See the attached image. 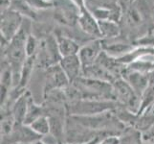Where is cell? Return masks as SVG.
Returning <instances> with one entry per match:
<instances>
[{"mask_svg": "<svg viewBox=\"0 0 154 144\" xmlns=\"http://www.w3.org/2000/svg\"><path fill=\"white\" fill-rule=\"evenodd\" d=\"M26 54L27 57H32L36 55L38 50V40L35 39V37L33 35H29L27 41H26Z\"/></svg>", "mask_w": 154, "mask_h": 144, "instance_id": "cell-22", "label": "cell"}, {"mask_svg": "<svg viewBox=\"0 0 154 144\" xmlns=\"http://www.w3.org/2000/svg\"><path fill=\"white\" fill-rule=\"evenodd\" d=\"M41 137L29 125L17 124L9 135L1 136V144L38 143L41 140Z\"/></svg>", "mask_w": 154, "mask_h": 144, "instance_id": "cell-6", "label": "cell"}, {"mask_svg": "<svg viewBox=\"0 0 154 144\" xmlns=\"http://www.w3.org/2000/svg\"><path fill=\"white\" fill-rule=\"evenodd\" d=\"M103 52V40L96 39L79 48L78 56L82 62V70L93 66L97 62L100 55Z\"/></svg>", "mask_w": 154, "mask_h": 144, "instance_id": "cell-8", "label": "cell"}, {"mask_svg": "<svg viewBox=\"0 0 154 144\" xmlns=\"http://www.w3.org/2000/svg\"><path fill=\"white\" fill-rule=\"evenodd\" d=\"M31 97L32 96L30 92L25 91L13 105L11 113L14 115L15 123L17 124H24L25 116H26V114H27L28 105H29V101Z\"/></svg>", "mask_w": 154, "mask_h": 144, "instance_id": "cell-13", "label": "cell"}, {"mask_svg": "<svg viewBox=\"0 0 154 144\" xmlns=\"http://www.w3.org/2000/svg\"><path fill=\"white\" fill-rule=\"evenodd\" d=\"M46 1H50V2H52V1H53V0H46Z\"/></svg>", "mask_w": 154, "mask_h": 144, "instance_id": "cell-28", "label": "cell"}, {"mask_svg": "<svg viewBox=\"0 0 154 144\" xmlns=\"http://www.w3.org/2000/svg\"><path fill=\"white\" fill-rule=\"evenodd\" d=\"M55 37L57 42L58 50H60V53L62 58L78 55L81 47H79L77 41H75L73 39L69 38V37L65 35L60 33V32L57 33Z\"/></svg>", "mask_w": 154, "mask_h": 144, "instance_id": "cell-12", "label": "cell"}, {"mask_svg": "<svg viewBox=\"0 0 154 144\" xmlns=\"http://www.w3.org/2000/svg\"><path fill=\"white\" fill-rule=\"evenodd\" d=\"M10 9L19 13L22 17L29 18L31 19H35L36 18L35 10L30 6L26 0H12Z\"/></svg>", "mask_w": 154, "mask_h": 144, "instance_id": "cell-18", "label": "cell"}, {"mask_svg": "<svg viewBox=\"0 0 154 144\" xmlns=\"http://www.w3.org/2000/svg\"><path fill=\"white\" fill-rule=\"evenodd\" d=\"M120 103L114 100H78L66 104L67 115L87 116L103 114L121 108Z\"/></svg>", "mask_w": 154, "mask_h": 144, "instance_id": "cell-1", "label": "cell"}, {"mask_svg": "<svg viewBox=\"0 0 154 144\" xmlns=\"http://www.w3.org/2000/svg\"><path fill=\"white\" fill-rule=\"evenodd\" d=\"M55 18L62 24L73 26L78 22L81 8L73 0H53Z\"/></svg>", "mask_w": 154, "mask_h": 144, "instance_id": "cell-4", "label": "cell"}, {"mask_svg": "<svg viewBox=\"0 0 154 144\" xmlns=\"http://www.w3.org/2000/svg\"><path fill=\"white\" fill-rule=\"evenodd\" d=\"M149 74V82L146 90L141 97V105L137 115H142L146 111L153 108L154 106V71L148 73Z\"/></svg>", "mask_w": 154, "mask_h": 144, "instance_id": "cell-14", "label": "cell"}, {"mask_svg": "<svg viewBox=\"0 0 154 144\" xmlns=\"http://www.w3.org/2000/svg\"><path fill=\"white\" fill-rule=\"evenodd\" d=\"M60 65L66 74L70 84L82 76V66L78 55L63 57L60 62Z\"/></svg>", "mask_w": 154, "mask_h": 144, "instance_id": "cell-11", "label": "cell"}, {"mask_svg": "<svg viewBox=\"0 0 154 144\" xmlns=\"http://www.w3.org/2000/svg\"><path fill=\"white\" fill-rule=\"evenodd\" d=\"M35 63H36V55L32 56V57H27V59H26L23 63L22 68H21L19 84H18V86L14 88L25 90V88L27 86L28 81L31 78L32 72H33V69Z\"/></svg>", "mask_w": 154, "mask_h": 144, "instance_id": "cell-15", "label": "cell"}, {"mask_svg": "<svg viewBox=\"0 0 154 144\" xmlns=\"http://www.w3.org/2000/svg\"><path fill=\"white\" fill-rule=\"evenodd\" d=\"M30 6L35 9H38V10H45V9H50L54 7L53 2L50 1H46V0H26Z\"/></svg>", "mask_w": 154, "mask_h": 144, "instance_id": "cell-23", "label": "cell"}, {"mask_svg": "<svg viewBox=\"0 0 154 144\" xmlns=\"http://www.w3.org/2000/svg\"><path fill=\"white\" fill-rule=\"evenodd\" d=\"M15 144H34V143H15Z\"/></svg>", "mask_w": 154, "mask_h": 144, "instance_id": "cell-27", "label": "cell"}, {"mask_svg": "<svg viewBox=\"0 0 154 144\" xmlns=\"http://www.w3.org/2000/svg\"><path fill=\"white\" fill-rule=\"evenodd\" d=\"M73 1L75 2L81 9L85 7V2H84V0H73Z\"/></svg>", "mask_w": 154, "mask_h": 144, "instance_id": "cell-26", "label": "cell"}, {"mask_svg": "<svg viewBox=\"0 0 154 144\" xmlns=\"http://www.w3.org/2000/svg\"><path fill=\"white\" fill-rule=\"evenodd\" d=\"M61 59L62 57L58 50L56 37L48 36L41 41L36 53V65L47 69L60 63Z\"/></svg>", "mask_w": 154, "mask_h": 144, "instance_id": "cell-3", "label": "cell"}, {"mask_svg": "<svg viewBox=\"0 0 154 144\" xmlns=\"http://www.w3.org/2000/svg\"><path fill=\"white\" fill-rule=\"evenodd\" d=\"M125 81L128 83L131 88L134 89V91L142 97L143 93L146 90V88L148 86V82H149V74L148 73H143L130 69L127 67L125 69L122 75Z\"/></svg>", "mask_w": 154, "mask_h": 144, "instance_id": "cell-9", "label": "cell"}, {"mask_svg": "<svg viewBox=\"0 0 154 144\" xmlns=\"http://www.w3.org/2000/svg\"><path fill=\"white\" fill-rule=\"evenodd\" d=\"M153 21H154V14H153Z\"/></svg>", "mask_w": 154, "mask_h": 144, "instance_id": "cell-29", "label": "cell"}, {"mask_svg": "<svg viewBox=\"0 0 154 144\" xmlns=\"http://www.w3.org/2000/svg\"><path fill=\"white\" fill-rule=\"evenodd\" d=\"M142 133L133 127H125L119 136V144H142Z\"/></svg>", "mask_w": 154, "mask_h": 144, "instance_id": "cell-17", "label": "cell"}, {"mask_svg": "<svg viewBox=\"0 0 154 144\" xmlns=\"http://www.w3.org/2000/svg\"><path fill=\"white\" fill-rule=\"evenodd\" d=\"M115 101L125 109L137 114L141 105V97L123 77H118L112 83Z\"/></svg>", "mask_w": 154, "mask_h": 144, "instance_id": "cell-2", "label": "cell"}, {"mask_svg": "<svg viewBox=\"0 0 154 144\" xmlns=\"http://www.w3.org/2000/svg\"><path fill=\"white\" fill-rule=\"evenodd\" d=\"M42 115H46L43 105L42 106L36 105L34 102L33 98L31 97L30 101H29V105H28L27 114H26V116H25L24 124L25 125H31L35 119H38V117H40Z\"/></svg>", "mask_w": 154, "mask_h": 144, "instance_id": "cell-19", "label": "cell"}, {"mask_svg": "<svg viewBox=\"0 0 154 144\" xmlns=\"http://www.w3.org/2000/svg\"><path fill=\"white\" fill-rule=\"evenodd\" d=\"M102 38L114 39L120 35V27L113 20H98Z\"/></svg>", "mask_w": 154, "mask_h": 144, "instance_id": "cell-16", "label": "cell"}, {"mask_svg": "<svg viewBox=\"0 0 154 144\" xmlns=\"http://www.w3.org/2000/svg\"><path fill=\"white\" fill-rule=\"evenodd\" d=\"M127 15H128V21H129V23L133 24V25L140 24V22L142 21L141 13L135 7H132L131 6L129 8L128 13H127Z\"/></svg>", "mask_w": 154, "mask_h": 144, "instance_id": "cell-24", "label": "cell"}, {"mask_svg": "<svg viewBox=\"0 0 154 144\" xmlns=\"http://www.w3.org/2000/svg\"><path fill=\"white\" fill-rule=\"evenodd\" d=\"M78 23L81 29L85 34L92 36L96 39H103L100 31L98 19L94 17L92 13L89 12L86 7L81 9V14H79V17L78 19Z\"/></svg>", "mask_w": 154, "mask_h": 144, "instance_id": "cell-10", "label": "cell"}, {"mask_svg": "<svg viewBox=\"0 0 154 144\" xmlns=\"http://www.w3.org/2000/svg\"><path fill=\"white\" fill-rule=\"evenodd\" d=\"M33 131H35L36 134L39 135L40 136H45L46 135L50 134L51 128H50V121L48 116L42 115L38 117V119H35L33 123L29 125Z\"/></svg>", "mask_w": 154, "mask_h": 144, "instance_id": "cell-21", "label": "cell"}, {"mask_svg": "<svg viewBox=\"0 0 154 144\" xmlns=\"http://www.w3.org/2000/svg\"><path fill=\"white\" fill-rule=\"evenodd\" d=\"M119 136H109L103 137L97 144H119Z\"/></svg>", "mask_w": 154, "mask_h": 144, "instance_id": "cell-25", "label": "cell"}, {"mask_svg": "<svg viewBox=\"0 0 154 144\" xmlns=\"http://www.w3.org/2000/svg\"><path fill=\"white\" fill-rule=\"evenodd\" d=\"M23 17L12 9L1 11V37L11 41L23 24Z\"/></svg>", "mask_w": 154, "mask_h": 144, "instance_id": "cell-5", "label": "cell"}, {"mask_svg": "<svg viewBox=\"0 0 154 144\" xmlns=\"http://www.w3.org/2000/svg\"><path fill=\"white\" fill-rule=\"evenodd\" d=\"M103 51H105L108 55H120V57L124 56L130 51L133 50V46L126 43H109L107 44L104 40H103Z\"/></svg>", "mask_w": 154, "mask_h": 144, "instance_id": "cell-20", "label": "cell"}, {"mask_svg": "<svg viewBox=\"0 0 154 144\" xmlns=\"http://www.w3.org/2000/svg\"><path fill=\"white\" fill-rule=\"evenodd\" d=\"M69 85H70V82L60 63L52 66L46 69L43 89L44 95L57 89L65 88Z\"/></svg>", "mask_w": 154, "mask_h": 144, "instance_id": "cell-7", "label": "cell"}]
</instances>
